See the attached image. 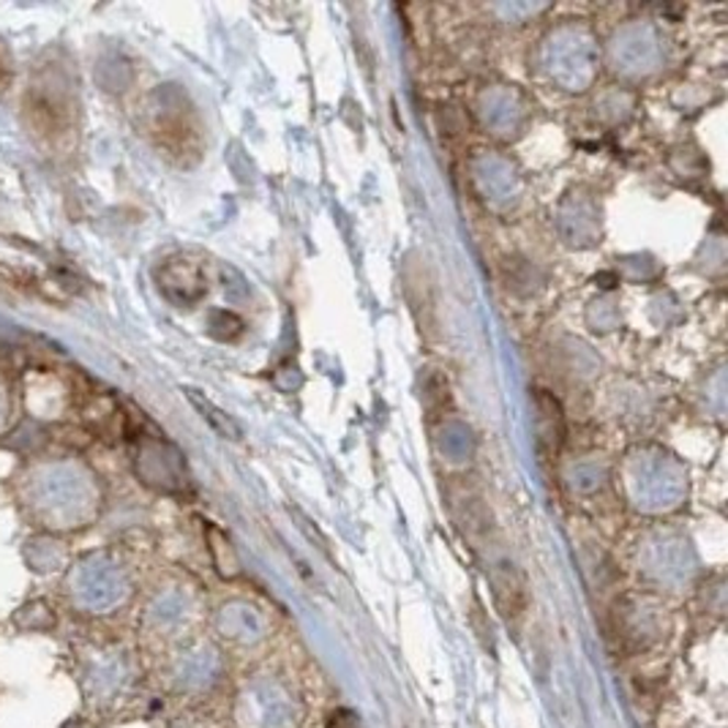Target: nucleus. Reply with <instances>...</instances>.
<instances>
[{"instance_id":"nucleus-1","label":"nucleus","mask_w":728,"mask_h":728,"mask_svg":"<svg viewBox=\"0 0 728 728\" xmlns=\"http://www.w3.org/2000/svg\"><path fill=\"white\" fill-rule=\"evenodd\" d=\"M126 680L128 676L123 663H117V660L112 658H101L88 665V671H85L82 676V685L90 698H96V702H110V698H115L117 693L123 691Z\"/></svg>"},{"instance_id":"nucleus-2","label":"nucleus","mask_w":728,"mask_h":728,"mask_svg":"<svg viewBox=\"0 0 728 728\" xmlns=\"http://www.w3.org/2000/svg\"><path fill=\"white\" fill-rule=\"evenodd\" d=\"M538 404V432H540V443L549 445L551 450H560L562 437H565V423H562V410L549 393H538L535 399Z\"/></svg>"},{"instance_id":"nucleus-3","label":"nucleus","mask_w":728,"mask_h":728,"mask_svg":"<svg viewBox=\"0 0 728 728\" xmlns=\"http://www.w3.org/2000/svg\"><path fill=\"white\" fill-rule=\"evenodd\" d=\"M175 682H178L183 691H202L213 682L211 676V663L205 658H183L178 665V674H175Z\"/></svg>"},{"instance_id":"nucleus-4","label":"nucleus","mask_w":728,"mask_h":728,"mask_svg":"<svg viewBox=\"0 0 728 728\" xmlns=\"http://www.w3.org/2000/svg\"><path fill=\"white\" fill-rule=\"evenodd\" d=\"M189 399H191V402H194L197 406H200L202 417H208V421H211L213 426H216L219 432L224 434V437H233V439H238V437H240V428L235 426V423L229 421V417L224 415V412H219L216 406H213L211 402H208V399H202L197 391H189Z\"/></svg>"},{"instance_id":"nucleus-5","label":"nucleus","mask_w":728,"mask_h":728,"mask_svg":"<svg viewBox=\"0 0 728 728\" xmlns=\"http://www.w3.org/2000/svg\"><path fill=\"white\" fill-rule=\"evenodd\" d=\"M20 625L25 630H44V628H53V614L47 612V608H38V612L27 614L25 619H20Z\"/></svg>"},{"instance_id":"nucleus-6","label":"nucleus","mask_w":728,"mask_h":728,"mask_svg":"<svg viewBox=\"0 0 728 728\" xmlns=\"http://www.w3.org/2000/svg\"><path fill=\"white\" fill-rule=\"evenodd\" d=\"M327 728H358V718H355L349 709H338V713H333L331 720H327Z\"/></svg>"},{"instance_id":"nucleus-7","label":"nucleus","mask_w":728,"mask_h":728,"mask_svg":"<svg viewBox=\"0 0 728 728\" xmlns=\"http://www.w3.org/2000/svg\"><path fill=\"white\" fill-rule=\"evenodd\" d=\"M60 728H85V726L80 724V720H69V724H64Z\"/></svg>"}]
</instances>
